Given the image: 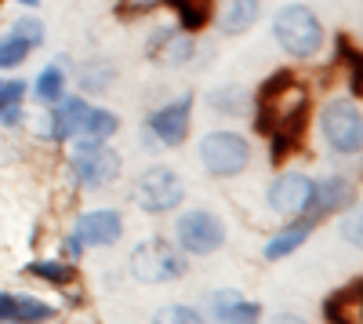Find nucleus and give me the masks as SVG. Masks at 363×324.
<instances>
[{"label": "nucleus", "instance_id": "obj_1", "mask_svg": "<svg viewBox=\"0 0 363 324\" xmlns=\"http://www.w3.org/2000/svg\"><path fill=\"white\" fill-rule=\"evenodd\" d=\"M272 37H277V44L291 58H313L323 44V26H320L313 8L287 4V8L277 11V18H272Z\"/></svg>", "mask_w": 363, "mask_h": 324}, {"label": "nucleus", "instance_id": "obj_2", "mask_svg": "<svg viewBox=\"0 0 363 324\" xmlns=\"http://www.w3.org/2000/svg\"><path fill=\"white\" fill-rule=\"evenodd\" d=\"M182 274H186V252L174 248L164 237L142 241L131 252V277L142 281V284H167Z\"/></svg>", "mask_w": 363, "mask_h": 324}, {"label": "nucleus", "instance_id": "obj_3", "mask_svg": "<svg viewBox=\"0 0 363 324\" xmlns=\"http://www.w3.org/2000/svg\"><path fill=\"white\" fill-rule=\"evenodd\" d=\"M320 131L327 139V146L342 157H356L363 146V117L359 106L352 99H335L327 102L320 113Z\"/></svg>", "mask_w": 363, "mask_h": 324}, {"label": "nucleus", "instance_id": "obj_4", "mask_svg": "<svg viewBox=\"0 0 363 324\" xmlns=\"http://www.w3.org/2000/svg\"><path fill=\"white\" fill-rule=\"evenodd\" d=\"M69 168H73L77 186H84V190H106L116 175H120V168H124V164H120V153L109 150L106 142H99V139H80L77 150H73Z\"/></svg>", "mask_w": 363, "mask_h": 324}, {"label": "nucleus", "instance_id": "obj_5", "mask_svg": "<svg viewBox=\"0 0 363 324\" xmlns=\"http://www.w3.org/2000/svg\"><path fill=\"white\" fill-rule=\"evenodd\" d=\"M251 161V142L236 131H207L200 139V164L218 175V179H233L247 168Z\"/></svg>", "mask_w": 363, "mask_h": 324}, {"label": "nucleus", "instance_id": "obj_6", "mask_svg": "<svg viewBox=\"0 0 363 324\" xmlns=\"http://www.w3.org/2000/svg\"><path fill=\"white\" fill-rule=\"evenodd\" d=\"M174 241L186 255H215L225 244V222L203 208L182 212L174 222Z\"/></svg>", "mask_w": 363, "mask_h": 324}, {"label": "nucleus", "instance_id": "obj_7", "mask_svg": "<svg viewBox=\"0 0 363 324\" xmlns=\"http://www.w3.org/2000/svg\"><path fill=\"white\" fill-rule=\"evenodd\" d=\"M182 197H186V186H182V179L171 168H164V164L149 168L138 179V186H135V200L142 204V212H149V215L174 212L182 204Z\"/></svg>", "mask_w": 363, "mask_h": 324}, {"label": "nucleus", "instance_id": "obj_8", "mask_svg": "<svg viewBox=\"0 0 363 324\" xmlns=\"http://www.w3.org/2000/svg\"><path fill=\"white\" fill-rule=\"evenodd\" d=\"M313 190H316V183L309 179V175L287 171V175H280V179L269 186L265 200H269V208L277 212V215H284V219H298V215H306V212H309Z\"/></svg>", "mask_w": 363, "mask_h": 324}, {"label": "nucleus", "instance_id": "obj_9", "mask_svg": "<svg viewBox=\"0 0 363 324\" xmlns=\"http://www.w3.org/2000/svg\"><path fill=\"white\" fill-rule=\"evenodd\" d=\"M189 124H193V92H186V95H178L174 102L160 106L145 121V128L157 135L160 146H182L186 135H189Z\"/></svg>", "mask_w": 363, "mask_h": 324}, {"label": "nucleus", "instance_id": "obj_10", "mask_svg": "<svg viewBox=\"0 0 363 324\" xmlns=\"http://www.w3.org/2000/svg\"><path fill=\"white\" fill-rule=\"evenodd\" d=\"M124 233V219L113 208H99V212H84L80 222H77V237L87 244V248H109L120 241Z\"/></svg>", "mask_w": 363, "mask_h": 324}, {"label": "nucleus", "instance_id": "obj_11", "mask_svg": "<svg viewBox=\"0 0 363 324\" xmlns=\"http://www.w3.org/2000/svg\"><path fill=\"white\" fill-rule=\"evenodd\" d=\"M349 204H352V183H349V179H342V175H330V179L316 183L309 212H313V219H323V215L345 212Z\"/></svg>", "mask_w": 363, "mask_h": 324}, {"label": "nucleus", "instance_id": "obj_12", "mask_svg": "<svg viewBox=\"0 0 363 324\" xmlns=\"http://www.w3.org/2000/svg\"><path fill=\"white\" fill-rule=\"evenodd\" d=\"M193 51H196L193 37H182V33H174V29H157L153 40L145 44V55L160 58V63H167V66H186L193 58Z\"/></svg>", "mask_w": 363, "mask_h": 324}, {"label": "nucleus", "instance_id": "obj_13", "mask_svg": "<svg viewBox=\"0 0 363 324\" xmlns=\"http://www.w3.org/2000/svg\"><path fill=\"white\" fill-rule=\"evenodd\" d=\"M84 113H87V99H80V95H62L55 102V113H51V128H48V135L55 139V142H66V139H73V135H80V121H84Z\"/></svg>", "mask_w": 363, "mask_h": 324}, {"label": "nucleus", "instance_id": "obj_14", "mask_svg": "<svg viewBox=\"0 0 363 324\" xmlns=\"http://www.w3.org/2000/svg\"><path fill=\"white\" fill-rule=\"evenodd\" d=\"M211 313H215L218 320H225V324H240V320H258L262 317V306L251 303V299H244L240 291L222 288V291L211 296Z\"/></svg>", "mask_w": 363, "mask_h": 324}, {"label": "nucleus", "instance_id": "obj_15", "mask_svg": "<svg viewBox=\"0 0 363 324\" xmlns=\"http://www.w3.org/2000/svg\"><path fill=\"white\" fill-rule=\"evenodd\" d=\"M262 15V0H222L218 11V29L222 33H247Z\"/></svg>", "mask_w": 363, "mask_h": 324}, {"label": "nucleus", "instance_id": "obj_16", "mask_svg": "<svg viewBox=\"0 0 363 324\" xmlns=\"http://www.w3.org/2000/svg\"><path fill=\"white\" fill-rule=\"evenodd\" d=\"M313 222H316V219H294L287 230H280L277 237H272V241L265 244V259H269V262H277V259H287L291 252H298L301 244L309 241Z\"/></svg>", "mask_w": 363, "mask_h": 324}, {"label": "nucleus", "instance_id": "obj_17", "mask_svg": "<svg viewBox=\"0 0 363 324\" xmlns=\"http://www.w3.org/2000/svg\"><path fill=\"white\" fill-rule=\"evenodd\" d=\"M116 80V66H109L106 58H95V63H84L77 73V84L84 95H102L109 92V84Z\"/></svg>", "mask_w": 363, "mask_h": 324}, {"label": "nucleus", "instance_id": "obj_18", "mask_svg": "<svg viewBox=\"0 0 363 324\" xmlns=\"http://www.w3.org/2000/svg\"><path fill=\"white\" fill-rule=\"evenodd\" d=\"M26 274L37 281H48V284H58V288L77 281V266L62 259H33V262H26Z\"/></svg>", "mask_w": 363, "mask_h": 324}, {"label": "nucleus", "instance_id": "obj_19", "mask_svg": "<svg viewBox=\"0 0 363 324\" xmlns=\"http://www.w3.org/2000/svg\"><path fill=\"white\" fill-rule=\"evenodd\" d=\"M120 128V117L113 109H102V106H87L84 121H80V139H99L106 142L113 131Z\"/></svg>", "mask_w": 363, "mask_h": 324}, {"label": "nucleus", "instance_id": "obj_20", "mask_svg": "<svg viewBox=\"0 0 363 324\" xmlns=\"http://www.w3.org/2000/svg\"><path fill=\"white\" fill-rule=\"evenodd\" d=\"M207 106L222 117H240V113L251 109V95L244 87H215V92L207 95Z\"/></svg>", "mask_w": 363, "mask_h": 324}, {"label": "nucleus", "instance_id": "obj_21", "mask_svg": "<svg viewBox=\"0 0 363 324\" xmlns=\"http://www.w3.org/2000/svg\"><path fill=\"white\" fill-rule=\"evenodd\" d=\"M62 92H66V70H62V63L55 58L51 66L40 70V77H37V84H33V95H37L40 102H58V99H62Z\"/></svg>", "mask_w": 363, "mask_h": 324}, {"label": "nucleus", "instance_id": "obj_22", "mask_svg": "<svg viewBox=\"0 0 363 324\" xmlns=\"http://www.w3.org/2000/svg\"><path fill=\"white\" fill-rule=\"evenodd\" d=\"M164 4L174 8L182 29H189V33H193V29H203V26H207V11L196 4V0H164Z\"/></svg>", "mask_w": 363, "mask_h": 324}, {"label": "nucleus", "instance_id": "obj_23", "mask_svg": "<svg viewBox=\"0 0 363 324\" xmlns=\"http://www.w3.org/2000/svg\"><path fill=\"white\" fill-rule=\"evenodd\" d=\"M26 55H29V44L18 37V33H8V37H0V70H15L26 63Z\"/></svg>", "mask_w": 363, "mask_h": 324}, {"label": "nucleus", "instance_id": "obj_24", "mask_svg": "<svg viewBox=\"0 0 363 324\" xmlns=\"http://www.w3.org/2000/svg\"><path fill=\"white\" fill-rule=\"evenodd\" d=\"M55 317V306L40 303L37 296H15V320H48Z\"/></svg>", "mask_w": 363, "mask_h": 324}, {"label": "nucleus", "instance_id": "obj_25", "mask_svg": "<svg viewBox=\"0 0 363 324\" xmlns=\"http://www.w3.org/2000/svg\"><path fill=\"white\" fill-rule=\"evenodd\" d=\"M11 33H18L29 48H40V44H44V22H40L37 15H22V18L15 22Z\"/></svg>", "mask_w": 363, "mask_h": 324}, {"label": "nucleus", "instance_id": "obj_26", "mask_svg": "<svg viewBox=\"0 0 363 324\" xmlns=\"http://www.w3.org/2000/svg\"><path fill=\"white\" fill-rule=\"evenodd\" d=\"M157 320H174V324H196L200 320V313L193 310V306H167V310H160L157 313Z\"/></svg>", "mask_w": 363, "mask_h": 324}, {"label": "nucleus", "instance_id": "obj_27", "mask_svg": "<svg viewBox=\"0 0 363 324\" xmlns=\"http://www.w3.org/2000/svg\"><path fill=\"white\" fill-rule=\"evenodd\" d=\"M22 95H26V84H22V80H8V84H0V109H8V106H22Z\"/></svg>", "mask_w": 363, "mask_h": 324}, {"label": "nucleus", "instance_id": "obj_28", "mask_svg": "<svg viewBox=\"0 0 363 324\" xmlns=\"http://www.w3.org/2000/svg\"><path fill=\"white\" fill-rule=\"evenodd\" d=\"M269 139H272V146H269V157H272V164H280V161L291 153L294 139H291V135H284V131H272Z\"/></svg>", "mask_w": 363, "mask_h": 324}, {"label": "nucleus", "instance_id": "obj_29", "mask_svg": "<svg viewBox=\"0 0 363 324\" xmlns=\"http://www.w3.org/2000/svg\"><path fill=\"white\" fill-rule=\"evenodd\" d=\"M342 233L349 237V244H359V215H356V212H349V215L342 219Z\"/></svg>", "mask_w": 363, "mask_h": 324}, {"label": "nucleus", "instance_id": "obj_30", "mask_svg": "<svg viewBox=\"0 0 363 324\" xmlns=\"http://www.w3.org/2000/svg\"><path fill=\"white\" fill-rule=\"evenodd\" d=\"M0 320H15V296L0 291Z\"/></svg>", "mask_w": 363, "mask_h": 324}, {"label": "nucleus", "instance_id": "obj_31", "mask_svg": "<svg viewBox=\"0 0 363 324\" xmlns=\"http://www.w3.org/2000/svg\"><path fill=\"white\" fill-rule=\"evenodd\" d=\"M0 124L18 128V124H22V106H8V109H0Z\"/></svg>", "mask_w": 363, "mask_h": 324}, {"label": "nucleus", "instance_id": "obj_32", "mask_svg": "<svg viewBox=\"0 0 363 324\" xmlns=\"http://www.w3.org/2000/svg\"><path fill=\"white\" fill-rule=\"evenodd\" d=\"M80 248H84V241L77 237V233H69V237H66V255H69V259H77V255H80Z\"/></svg>", "mask_w": 363, "mask_h": 324}, {"label": "nucleus", "instance_id": "obj_33", "mask_svg": "<svg viewBox=\"0 0 363 324\" xmlns=\"http://www.w3.org/2000/svg\"><path fill=\"white\" fill-rule=\"evenodd\" d=\"M18 4H26V8H37V4H40V0H18Z\"/></svg>", "mask_w": 363, "mask_h": 324}]
</instances>
